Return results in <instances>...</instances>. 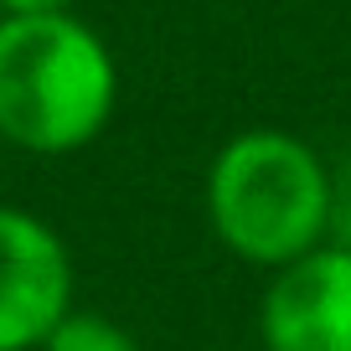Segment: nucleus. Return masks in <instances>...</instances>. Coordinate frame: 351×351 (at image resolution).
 <instances>
[{
  "label": "nucleus",
  "mask_w": 351,
  "mask_h": 351,
  "mask_svg": "<svg viewBox=\"0 0 351 351\" xmlns=\"http://www.w3.org/2000/svg\"><path fill=\"white\" fill-rule=\"evenodd\" d=\"M119 73L77 16L0 21V134L36 155H67L109 124Z\"/></svg>",
  "instance_id": "nucleus-1"
},
{
  "label": "nucleus",
  "mask_w": 351,
  "mask_h": 351,
  "mask_svg": "<svg viewBox=\"0 0 351 351\" xmlns=\"http://www.w3.org/2000/svg\"><path fill=\"white\" fill-rule=\"evenodd\" d=\"M212 228L248 263H295L330 228V171L305 140L248 130L228 140L207 176Z\"/></svg>",
  "instance_id": "nucleus-2"
},
{
  "label": "nucleus",
  "mask_w": 351,
  "mask_h": 351,
  "mask_svg": "<svg viewBox=\"0 0 351 351\" xmlns=\"http://www.w3.org/2000/svg\"><path fill=\"white\" fill-rule=\"evenodd\" d=\"M73 300V258L42 217L0 207V351H32Z\"/></svg>",
  "instance_id": "nucleus-3"
},
{
  "label": "nucleus",
  "mask_w": 351,
  "mask_h": 351,
  "mask_svg": "<svg viewBox=\"0 0 351 351\" xmlns=\"http://www.w3.org/2000/svg\"><path fill=\"white\" fill-rule=\"evenodd\" d=\"M269 351H351V248H310L263 295Z\"/></svg>",
  "instance_id": "nucleus-4"
},
{
  "label": "nucleus",
  "mask_w": 351,
  "mask_h": 351,
  "mask_svg": "<svg viewBox=\"0 0 351 351\" xmlns=\"http://www.w3.org/2000/svg\"><path fill=\"white\" fill-rule=\"evenodd\" d=\"M42 351H140V346H134V336L124 326H114V320L67 310L52 326V336L42 341Z\"/></svg>",
  "instance_id": "nucleus-5"
},
{
  "label": "nucleus",
  "mask_w": 351,
  "mask_h": 351,
  "mask_svg": "<svg viewBox=\"0 0 351 351\" xmlns=\"http://www.w3.org/2000/svg\"><path fill=\"white\" fill-rule=\"evenodd\" d=\"M330 232L341 248H351V155L330 171Z\"/></svg>",
  "instance_id": "nucleus-6"
},
{
  "label": "nucleus",
  "mask_w": 351,
  "mask_h": 351,
  "mask_svg": "<svg viewBox=\"0 0 351 351\" xmlns=\"http://www.w3.org/2000/svg\"><path fill=\"white\" fill-rule=\"evenodd\" d=\"M0 5H5V16H57L73 0H0Z\"/></svg>",
  "instance_id": "nucleus-7"
}]
</instances>
